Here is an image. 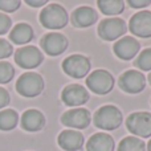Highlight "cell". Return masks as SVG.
<instances>
[{
    "label": "cell",
    "instance_id": "obj_7",
    "mask_svg": "<svg viewBox=\"0 0 151 151\" xmlns=\"http://www.w3.org/2000/svg\"><path fill=\"white\" fill-rule=\"evenodd\" d=\"M90 60L82 55H72L63 63V70L73 78H83L90 72Z\"/></svg>",
    "mask_w": 151,
    "mask_h": 151
},
{
    "label": "cell",
    "instance_id": "obj_5",
    "mask_svg": "<svg viewBox=\"0 0 151 151\" xmlns=\"http://www.w3.org/2000/svg\"><path fill=\"white\" fill-rule=\"evenodd\" d=\"M126 21L121 17H107L99 23L98 35L105 41H114L126 33Z\"/></svg>",
    "mask_w": 151,
    "mask_h": 151
},
{
    "label": "cell",
    "instance_id": "obj_22",
    "mask_svg": "<svg viewBox=\"0 0 151 151\" xmlns=\"http://www.w3.org/2000/svg\"><path fill=\"white\" fill-rule=\"evenodd\" d=\"M19 115L15 110H3L0 111V130L8 131L16 127Z\"/></svg>",
    "mask_w": 151,
    "mask_h": 151
},
{
    "label": "cell",
    "instance_id": "obj_27",
    "mask_svg": "<svg viewBox=\"0 0 151 151\" xmlns=\"http://www.w3.org/2000/svg\"><path fill=\"white\" fill-rule=\"evenodd\" d=\"M11 24H12L11 19L4 13H0V35L7 33L11 28Z\"/></svg>",
    "mask_w": 151,
    "mask_h": 151
},
{
    "label": "cell",
    "instance_id": "obj_15",
    "mask_svg": "<svg viewBox=\"0 0 151 151\" xmlns=\"http://www.w3.org/2000/svg\"><path fill=\"white\" fill-rule=\"evenodd\" d=\"M98 20V15L91 7H78L72 15V23L77 28H88Z\"/></svg>",
    "mask_w": 151,
    "mask_h": 151
},
{
    "label": "cell",
    "instance_id": "obj_20",
    "mask_svg": "<svg viewBox=\"0 0 151 151\" xmlns=\"http://www.w3.org/2000/svg\"><path fill=\"white\" fill-rule=\"evenodd\" d=\"M97 4L99 7V11L106 16H117L125 11L123 0H98Z\"/></svg>",
    "mask_w": 151,
    "mask_h": 151
},
{
    "label": "cell",
    "instance_id": "obj_3",
    "mask_svg": "<svg viewBox=\"0 0 151 151\" xmlns=\"http://www.w3.org/2000/svg\"><path fill=\"white\" fill-rule=\"evenodd\" d=\"M126 127L134 137L150 138L151 137V113L135 111L126 119Z\"/></svg>",
    "mask_w": 151,
    "mask_h": 151
},
{
    "label": "cell",
    "instance_id": "obj_29",
    "mask_svg": "<svg viewBox=\"0 0 151 151\" xmlns=\"http://www.w3.org/2000/svg\"><path fill=\"white\" fill-rule=\"evenodd\" d=\"M9 104V94L5 89L0 88V109Z\"/></svg>",
    "mask_w": 151,
    "mask_h": 151
},
{
    "label": "cell",
    "instance_id": "obj_8",
    "mask_svg": "<svg viewBox=\"0 0 151 151\" xmlns=\"http://www.w3.org/2000/svg\"><path fill=\"white\" fill-rule=\"evenodd\" d=\"M119 88L129 94H138L146 88V77L139 70H126L119 77Z\"/></svg>",
    "mask_w": 151,
    "mask_h": 151
},
{
    "label": "cell",
    "instance_id": "obj_18",
    "mask_svg": "<svg viewBox=\"0 0 151 151\" xmlns=\"http://www.w3.org/2000/svg\"><path fill=\"white\" fill-rule=\"evenodd\" d=\"M45 118L39 110H27L21 117V126L27 131H39L44 127Z\"/></svg>",
    "mask_w": 151,
    "mask_h": 151
},
{
    "label": "cell",
    "instance_id": "obj_11",
    "mask_svg": "<svg viewBox=\"0 0 151 151\" xmlns=\"http://www.w3.org/2000/svg\"><path fill=\"white\" fill-rule=\"evenodd\" d=\"M90 121L91 117L89 110L82 109V107H76V109L68 110L61 117L63 125L72 129H78V130L80 129H86L89 126V123H90Z\"/></svg>",
    "mask_w": 151,
    "mask_h": 151
},
{
    "label": "cell",
    "instance_id": "obj_32",
    "mask_svg": "<svg viewBox=\"0 0 151 151\" xmlns=\"http://www.w3.org/2000/svg\"><path fill=\"white\" fill-rule=\"evenodd\" d=\"M149 81H150V83H151V73L149 74Z\"/></svg>",
    "mask_w": 151,
    "mask_h": 151
},
{
    "label": "cell",
    "instance_id": "obj_4",
    "mask_svg": "<svg viewBox=\"0 0 151 151\" xmlns=\"http://www.w3.org/2000/svg\"><path fill=\"white\" fill-rule=\"evenodd\" d=\"M86 85L96 94H107L114 88V77L105 69H97L86 78Z\"/></svg>",
    "mask_w": 151,
    "mask_h": 151
},
{
    "label": "cell",
    "instance_id": "obj_10",
    "mask_svg": "<svg viewBox=\"0 0 151 151\" xmlns=\"http://www.w3.org/2000/svg\"><path fill=\"white\" fill-rule=\"evenodd\" d=\"M129 29L137 37L147 39L151 37V12L150 11H141L133 15L129 23Z\"/></svg>",
    "mask_w": 151,
    "mask_h": 151
},
{
    "label": "cell",
    "instance_id": "obj_21",
    "mask_svg": "<svg viewBox=\"0 0 151 151\" xmlns=\"http://www.w3.org/2000/svg\"><path fill=\"white\" fill-rule=\"evenodd\" d=\"M118 151H146V143L138 137H126L119 142Z\"/></svg>",
    "mask_w": 151,
    "mask_h": 151
},
{
    "label": "cell",
    "instance_id": "obj_12",
    "mask_svg": "<svg viewBox=\"0 0 151 151\" xmlns=\"http://www.w3.org/2000/svg\"><path fill=\"white\" fill-rule=\"evenodd\" d=\"M61 98H63L64 104L68 105V106L78 107L89 101V91L82 85L72 83V85H68L63 90Z\"/></svg>",
    "mask_w": 151,
    "mask_h": 151
},
{
    "label": "cell",
    "instance_id": "obj_31",
    "mask_svg": "<svg viewBox=\"0 0 151 151\" xmlns=\"http://www.w3.org/2000/svg\"><path fill=\"white\" fill-rule=\"evenodd\" d=\"M147 151H151V139L149 141V143H147Z\"/></svg>",
    "mask_w": 151,
    "mask_h": 151
},
{
    "label": "cell",
    "instance_id": "obj_25",
    "mask_svg": "<svg viewBox=\"0 0 151 151\" xmlns=\"http://www.w3.org/2000/svg\"><path fill=\"white\" fill-rule=\"evenodd\" d=\"M21 1L19 0H0V9L4 12H13L20 7Z\"/></svg>",
    "mask_w": 151,
    "mask_h": 151
},
{
    "label": "cell",
    "instance_id": "obj_17",
    "mask_svg": "<svg viewBox=\"0 0 151 151\" xmlns=\"http://www.w3.org/2000/svg\"><path fill=\"white\" fill-rule=\"evenodd\" d=\"M114 139L110 134L98 133L89 138L86 143L88 151H114Z\"/></svg>",
    "mask_w": 151,
    "mask_h": 151
},
{
    "label": "cell",
    "instance_id": "obj_23",
    "mask_svg": "<svg viewBox=\"0 0 151 151\" xmlns=\"http://www.w3.org/2000/svg\"><path fill=\"white\" fill-rule=\"evenodd\" d=\"M135 66L141 70H151V48H146L138 55Z\"/></svg>",
    "mask_w": 151,
    "mask_h": 151
},
{
    "label": "cell",
    "instance_id": "obj_13",
    "mask_svg": "<svg viewBox=\"0 0 151 151\" xmlns=\"http://www.w3.org/2000/svg\"><path fill=\"white\" fill-rule=\"evenodd\" d=\"M113 49H114V53L118 58L129 61L138 55L139 49H141V44H139V41L137 39H134V37L126 36V37H122V39L118 40L114 44Z\"/></svg>",
    "mask_w": 151,
    "mask_h": 151
},
{
    "label": "cell",
    "instance_id": "obj_30",
    "mask_svg": "<svg viewBox=\"0 0 151 151\" xmlns=\"http://www.w3.org/2000/svg\"><path fill=\"white\" fill-rule=\"evenodd\" d=\"M27 4L32 5V7H41V5L47 4V1H45V0H41V1H32V0H28V1H27Z\"/></svg>",
    "mask_w": 151,
    "mask_h": 151
},
{
    "label": "cell",
    "instance_id": "obj_6",
    "mask_svg": "<svg viewBox=\"0 0 151 151\" xmlns=\"http://www.w3.org/2000/svg\"><path fill=\"white\" fill-rule=\"evenodd\" d=\"M16 89L24 97H36L44 89V80L40 74L28 72L20 76L16 83Z\"/></svg>",
    "mask_w": 151,
    "mask_h": 151
},
{
    "label": "cell",
    "instance_id": "obj_19",
    "mask_svg": "<svg viewBox=\"0 0 151 151\" xmlns=\"http://www.w3.org/2000/svg\"><path fill=\"white\" fill-rule=\"evenodd\" d=\"M9 39L12 40L15 44L23 45L27 44L28 41H31L33 39V29L31 28V25L25 23H20L11 31Z\"/></svg>",
    "mask_w": 151,
    "mask_h": 151
},
{
    "label": "cell",
    "instance_id": "obj_16",
    "mask_svg": "<svg viewBox=\"0 0 151 151\" xmlns=\"http://www.w3.org/2000/svg\"><path fill=\"white\" fill-rule=\"evenodd\" d=\"M58 145L66 151H77L83 145V135L76 130H64L58 135Z\"/></svg>",
    "mask_w": 151,
    "mask_h": 151
},
{
    "label": "cell",
    "instance_id": "obj_24",
    "mask_svg": "<svg viewBox=\"0 0 151 151\" xmlns=\"http://www.w3.org/2000/svg\"><path fill=\"white\" fill-rule=\"evenodd\" d=\"M15 70L12 65L5 61H0V83H7L12 80Z\"/></svg>",
    "mask_w": 151,
    "mask_h": 151
},
{
    "label": "cell",
    "instance_id": "obj_28",
    "mask_svg": "<svg viewBox=\"0 0 151 151\" xmlns=\"http://www.w3.org/2000/svg\"><path fill=\"white\" fill-rule=\"evenodd\" d=\"M127 4L131 8H145L151 4L150 0H129Z\"/></svg>",
    "mask_w": 151,
    "mask_h": 151
},
{
    "label": "cell",
    "instance_id": "obj_14",
    "mask_svg": "<svg viewBox=\"0 0 151 151\" xmlns=\"http://www.w3.org/2000/svg\"><path fill=\"white\" fill-rule=\"evenodd\" d=\"M41 48L49 56H58L65 52L68 48V39L61 33L52 32L41 39Z\"/></svg>",
    "mask_w": 151,
    "mask_h": 151
},
{
    "label": "cell",
    "instance_id": "obj_2",
    "mask_svg": "<svg viewBox=\"0 0 151 151\" xmlns=\"http://www.w3.org/2000/svg\"><path fill=\"white\" fill-rule=\"evenodd\" d=\"M68 12L60 4H50L40 13V23L48 29H61L68 24Z\"/></svg>",
    "mask_w": 151,
    "mask_h": 151
},
{
    "label": "cell",
    "instance_id": "obj_1",
    "mask_svg": "<svg viewBox=\"0 0 151 151\" xmlns=\"http://www.w3.org/2000/svg\"><path fill=\"white\" fill-rule=\"evenodd\" d=\"M122 113L114 105H105L94 113V125L102 130H115L122 123Z\"/></svg>",
    "mask_w": 151,
    "mask_h": 151
},
{
    "label": "cell",
    "instance_id": "obj_9",
    "mask_svg": "<svg viewBox=\"0 0 151 151\" xmlns=\"http://www.w3.org/2000/svg\"><path fill=\"white\" fill-rule=\"evenodd\" d=\"M42 53L36 47H24L15 55V61L23 69H35L42 63Z\"/></svg>",
    "mask_w": 151,
    "mask_h": 151
},
{
    "label": "cell",
    "instance_id": "obj_26",
    "mask_svg": "<svg viewBox=\"0 0 151 151\" xmlns=\"http://www.w3.org/2000/svg\"><path fill=\"white\" fill-rule=\"evenodd\" d=\"M12 45L4 39H0V60L1 58H8L12 55Z\"/></svg>",
    "mask_w": 151,
    "mask_h": 151
}]
</instances>
